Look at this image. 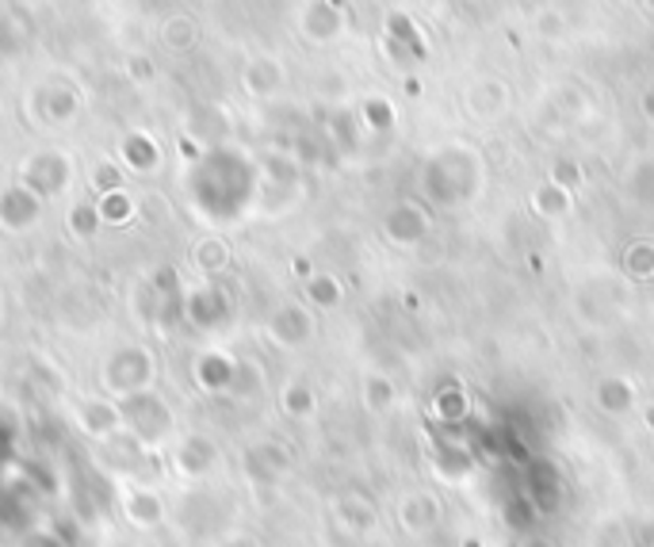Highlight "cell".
Listing matches in <instances>:
<instances>
[{"label": "cell", "instance_id": "obj_1", "mask_svg": "<svg viewBox=\"0 0 654 547\" xmlns=\"http://www.w3.org/2000/svg\"><path fill=\"white\" fill-rule=\"evenodd\" d=\"M157 376H161V360H157L154 348L146 341H123L104 356L101 391L119 402V398L154 391Z\"/></svg>", "mask_w": 654, "mask_h": 547}, {"label": "cell", "instance_id": "obj_2", "mask_svg": "<svg viewBox=\"0 0 654 547\" xmlns=\"http://www.w3.org/2000/svg\"><path fill=\"white\" fill-rule=\"evenodd\" d=\"M119 413H123V433L143 444L150 455L169 452V444L180 436L177 413H172V406L165 402V395L157 391V387L143 395L119 398Z\"/></svg>", "mask_w": 654, "mask_h": 547}, {"label": "cell", "instance_id": "obj_3", "mask_svg": "<svg viewBox=\"0 0 654 547\" xmlns=\"http://www.w3.org/2000/svg\"><path fill=\"white\" fill-rule=\"evenodd\" d=\"M73 180H77V161L70 149L43 146L23 157L20 165V185H28L43 203H57L62 196H70Z\"/></svg>", "mask_w": 654, "mask_h": 547}, {"label": "cell", "instance_id": "obj_4", "mask_svg": "<svg viewBox=\"0 0 654 547\" xmlns=\"http://www.w3.org/2000/svg\"><path fill=\"white\" fill-rule=\"evenodd\" d=\"M219 463H222L219 441L207 433H196V429L192 433H180L169 444V467L180 483H207L219 471Z\"/></svg>", "mask_w": 654, "mask_h": 547}, {"label": "cell", "instance_id": "obj_5", "mask_svg": "<svg viewBox=\"0 0 654 547\" xmlns=\"http://www.w3.org/2000/svg\"><path fill=\"white\" fill-rule=\"evenodd\" d=\"M85 112V99H81L77 88L70 81H46L31 93V119L43 123L51 130H65L81 119Z\"/></svg>", "mask_w": 654, "mask_h": 547}, {"label": "cell", "instance_id": "obj_6", "mask_svg": "<svg viewBox=\"0 0 654 547\" xmlns=\"http://www.w3.org/2000/svg\"><path fill=\"white\" fill-rule=\"evenodd\" d=\"M43 214H46V203L31 192L28 185H20V180L0 185V230H4V234H12V238L31 234V230H39Z\"/></svg>", "mask_w": 654, "mask_h": 547}, {"label": "cell", "instance_id": "obj_7", "mask_svg": "<svg viewBox=\"0 0 654 547\" xmlns=\"http://www.w3.org/2000/svg\"><path fill=\"white\" fill-rule=\"evenodd\" d=\"M73 425L81 429V436H88L93 444H104L112 436L123 433V413L119 402L107 395H88L81 402H73Z\"/></svg>", "mask_w": 654, "mask_h": 547}, {"label": "cell", "instance_id": "obj_8", "mask_svg": "<svg viewBox=\"0 0 654 547\" xmlns=\"http://www.w3.org/2000/svg\"><path fill=\"white\" fill-rule=\"evenodd\" d=\"M119 513L130 528L154 533L169 517V505H165V497L150 483H119Z\"/></svg>", "mask_w": 654, "mask_h": 547}, {"label": "cell", "instance_id": "obj_9", "mask_svg": "<svg viewBox=\"0 0 654 547\" xmlns=\"http://www.w3.org/2000/svg\"><path fill=\"white\" fill-rule=\"evenodd\" d=\"M115 161H119L123 172H130V177H154L165 165V149L150 130L130 127V130H123L119 143H115Z\"/></svg>", "mask_w": 654, "mask_h": 547}, {"label": "cell", "instance_id": "obj_10", "mask_svg": "<svg viewBox=\"0 0 654 547\" xmlns=\"http://www.w3.org/2000/svg\"><path fill=\"white\" fill-rule=\"evenodd\" d=\"M230 318V298L219 284L203 280L196 287H184V322L196 329H219Z\"/></svg>", "mask_w": 654, "mask_h": 547}, {"label": "cell", "instance_id": "obj_11", "mask_svg": "<svg viewBox=\"0 0 654 547\" xmlns=\"http://www.w3.org/2000/svg\"><path fill=\"white\" fill-rule=\"evenodd\" d=\"M264 334H268V341L279 345V348H303L314 337V322H310V314H306L303 306L284 303V306H276V311H272Z\"/></svg>", "mask_w": 654, "mask_h": 547}, {"label": "cell", "instance_id": "obj_12", "mask_svg": "<svg viewBox=\"0 0 654 547\" xmlns=\"http://www.w3.org/2000/svg\"><path fill=\"white\" fill-rule=\"evenodd\" d=\"M399 525L410 536H429L444 525V505L433 494H405L399 502Z\"/></svg>", "mask_w": 654, "mask_h": 547}, {"label": "cell", "instance_id": "obj_13", "mask_svg": "<svg viewBox=\"0 0 654 547\" xmlns=\"http://www.w3.org/2000/svg\"><path fill=\"white\" fill-rule=\"evenodd\" d=\"M234 368H238V360H230L219 348H207V353L196 356L192 376L207 395H226L230 383H234Z\"/></svg>", "mask_w": 654, "mask_h": 547}, {"label": "cell", "instance_id": "obj_14", "mask_svg": "<svg viewBox=\"0 0 654 547\" xmlns=\"http://www.w3.org/2000/svg\"><path fill=\"white\" fill-rule=\"evenodd\" d=\"M31 46V20L20 8H0V62H15Z\"/></svg>", "mask_w": 654, "mask_h": 547}, {"label": "cell", "instance_id": "obj_15", "mask_svg": "<svg viewBox=\"0 0 654 547\" xmlns=\"http://www.w3.org/2000/svg\"><path fill=\"white\" fill-rule=\"evenodd\" d=\"M287 467H292V460L279 444H253L245 452V471H250L253 483H279Z\"/></svg>", "mask_w": 654, "mask_h": 547}, {"label": "cell", "instance_id": "obj_16", "mask_svg": "<svg viewBox=\"0 0 654 547\" xmlns=\"http://www.w3.org/2000/svg\"><path fill=\"white\" fill-rule=\"evenodd\" d=\"M157 35H161V46L172 50V54H188V50L200 43V28H196V20L188 12L165 15L161 28H157Z\"/></svg>", "mask_w": 654, "mask_h": 547}, {"label": "cell", "instance_id": "obj_17", "mask_svg": "<svg viewBox=\"0 0 654 547\" xmlns=\"http://www.w3.org/2000/svg\"><path fill=\"white\" fill-rule=\"evenodd\" d=\"M65 230H70L73 242H93L104 230L96 199H77V203H70V211H65Z\"/></svg>", "mask_w": 654, "mask_h": 547}, {"label": "cell", "instance_id": "obj_18", "mask_svg": "<svg viewBox=\"0 0 654 547\" xmlns=\"http://www.w3.org/2000/svg\"><path fill=\"white\" fill-rule=\"evenodd\" d=\"M96 207H101L104 227H130L138 214V199L127 192V188H115V192L96 196Z\"/></svg>", "mask_w": 654, "mask_h": 547}, {"label": "cell", "instance_id": "obj_19", "mask_svg": "<svg viewBox=\"0 0 654 547\" xmlns=\"http://www.w3.org/2000/svg\"><path fill=\"white\" fill-rule=\"evenodd\" d=\"M192 264L203 272L207 280L219 276V272H226V264H230V245L222 242L219 234H207L192 245Z\"/></svg>", "mask_w": 654, "mask_h": 547}, {"label": "cell", "instance_id": "obj_20", "mask_svg": "<svg viewBox=\"0 0 654 547\" xmlns=\"http://www.w3.org/2000/svg\"><path fill=\"white\" fill-rule=\"evenodd\" d=\"M337 517L349 525V533H368L376 525V509L368 502H360V497H341L337 502Z\"/></svg>", "mask_w": 654, "mask_h": 547}, {"label": "cell", "instance_id": "obj_21", "mask_svg": "<svg viewBox=\"0 0 654 547\" xmlns=\"http://www.w3.org/2000/svg\"><path fill=\"white\" fill-rule=\"evenodd\" d=\"M88 188H93L96 196L123 188V165L115 161V157H101V161L93 165V172H88Z\"/></svg>", "mask_w": 654, "mask_h": 547}, {"label": "cell", "instance_id": "obj_22", "mask_svg": "<svg viewBox=\"0 0 654 547\" xmlns=\"http://www.w3.org/2000/svg\"><path fill=\"white\" fill-rule=\"evenodd\" d=\"M279 406H284L292 418H310L314 413V395L306 383H287L284 395H279Z\"/></svg>", "mask_w": 654, "mask_h": 547}, {"label": "cell", "instance_id": "obj_23", "mask_svg": "<svg viewBox=\"0 0 654 547\" xmlns=\"http://www.w3.org/2000/svg\"><path fill=\"white\" fill-rule=\"evenodd\" d=\"M276 77H279L276 62L261 57V62H253L250 70H245V88H250V93H268V81L276 85Z\"/></svg>", "mask_w": 654, "mask_h": 547}, {"label": "cell", "instance_id": "obj_24", "mask_svg": "<svg viewBox=\"0 0 654 547\" xmlns=\"http://www.w3.org/2000/svg\"><path fill=\"white\" fill-rule=\"evenodd\" d=\"M306 295L318 306H337V298H341V292H337V284L329 276H314L310 284H306Z\"/></svg>", "mask_w": 654, "mask_h": 547}, {"label": "cell", "instance_id": "obj_25", "mask_svg": "<svg viewBox=\"0 0 654 547\" xmlns=\"http://www.w3.org/2000/svg\"><path fill=\"white\" fill-rule=\"evenodd\" d=\"M20 547H65V540H62V533H57V528L39 525V528H31V533L23 536Z\"/></svg>", "mask_w": 654, "mask_h": 547}, {"label": "cell", "instance_id": "obj_26", "mask_svg": "<svg viewBox=\"0 0 654 547\" xmlns=\"http://www.w3.org/2000/svg\"><path fill=\"white\" fill-rule=\"evenodd\" d=\"M154 73H157V70H154V62H150L146 54H130V57H127V77L135 81V85H150Z\"/></svg>", "mask_w": 654, "mask_h": 547}, {"label": "cell", "instance_id": "obj_27", "mask_svg": "<svg viewBox=\"0 0 654 547\" xmlns=\"http://www.w3.org/2000/svg\"><path fill=\"white\" fill-rule=\"evenodd\" d=\"M211 547H261L253 540V536H222V540H214Z\"/></svg>", "mask_w": 654, "mask_h": 547}, {"label": "cell", "instance_id": "obj_28", "mask_svg": "<svg viewBox=\"0 0 654 547\" xmlns=\"http://www.w3.org/2000/svg\"><path fill=\"white\" fill-rule=\"evenodd\" d=\"M0 318H4V303H0Z\"/></svg>", "mask_w": 654, "mask_h": 547}]
</instances>
